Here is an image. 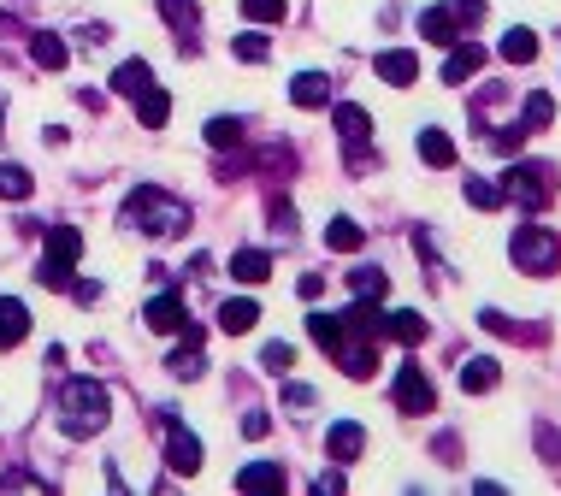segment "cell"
Returning a JSON list of instances; mask_svg holds the SVG:
<instances>
[{
	"instance_id": "obj_23",
	"label": "cell",
	"mask_w": 561,
	"mask_h": 496,
	"mask_svg": "<svg viewBox=\"0 0 561 496\" xmlns=\"http://www.w3.org/2000/svg\"><path fill=\"white\" fill-rule=\"evenodd\" d=\"M308 337L325 349V355H337V349H343V319H337V313H308Z\"/></svg>"
},
{
	"instance_id": "obj_32",
	"label": "cell",
	"mask_w": 561,
	"mask_h": 496,
	"mask_svg": "<svg viewBox=\"0 0 561 496\" xmlns=\"http://www.w3.org/2000/svg\"><path fill=\"white\" fill-rule=\"evenodd\" d=\"M284 12H290V0H243L249 24H284Z\"/></svg>"
},
{
	"instance_id": "obj_8",
	"label": "cell",
	"mask_w": 561,
	"mask_h": 496,
	"mask_svg": "<svg viewBox=\"0 0 561 496\" xmlns=\"http://www.w3.org/2000/svg\"><path fill=\"white\" fill-rule=\"evenodd\" d=\"M166 467L172 473H195L201 467V437L184 432L178 420H166Z\"/></svg>"
},
{
	"instance_id": "obj_29",
	"label": "cell",
	"mask_w": 561,
	"mask_h": 496,
	"mask_svg": "<svg viewBox=\"0 0 561 496\" xmlns=\"http://www.w3.org/2000/svg\"><path fill=\"white\" fill-rule=\"evenodd\" d=\"M160 18H166L178 36H189V30L201 24V6H195V0H160Z\"/></svg>"
},
{
	"instance_id": "obj_33",
	"label": "cell",
	"mask_w": 561,
	"mask_h": 496,
	"mask_svg": "<svg viewBox=\"0 0 561 496\" xmlns=\"http://www.w3.org/2000/svg\"><path fill=\"white\" fill-rule=\"evenodd\" d=\"M207 142L213 148H237L243 142V119H207Z\"/></svg>"
},
{
	"instance_id": "obj_31",
	"label": "cell",
	"mask_w": 561,
	"mask_h": 496,
	"mask_svg": "<svg viewBox=\"0 0 561 496\" xmlns=\"http://www.w3.org/2000/svg\"><path fill=\"white\" fill-rule=\"evenodd\" d=\"M260 367H266V372H278V378H284V372L296 367V349H290L284 337H272V343L260 349Z\"/></svg>"
},
{
	"instance_id": "obj_37",
	"label": "cell",
	"mask_w": 561,
	"mask_h": 496,
	"mask_svg": "<svg viewBox=\"0 0 561 496\" xmlns=\"http://www.w3.org/2000/svg\"><path fill=\"white\" fill-rule=\"evenodd\" d=\"M284 402H290L296 414H308V408H313V402H319V396H313L308 384H284Z\"/></svg>"
},
{
	"instance_id": "obj_14",
	"label": "cell",
	"mask_w": 561,
	"mask_h": 496,
	"mask_svg": "<svg viewBox=\"0 0 561 496\" xmlns=\"http://www.w3.org/2000/svg\"><path fill=\"white\" fill-rule=\"evenodd\" d=\"M231 278H237V284H266V278H272V254H266V248H237V254H231Z\"/></svg>"
},
{
	"instance_id": "obj_36",
	"label": "cell",
	"mask_w": 561,
	"mask_h": 496,
	"mask_svg": "<svg viewBox=\"0 0 561 496\" xmlns=\"http://www.w3.org/2000/svg\"><path fill=\"white\" fill-rule=\"evenodd\" d=\"M550 119H556V101L550 95H526V130H544Z\"/></svg>"
},
{
	"instance_id": "obj_21",
	"label": "cell",
	"mask_w": 561,
	"mask_h": 496,
	"mask_svg": "<svg viewBox=\"0 0 561 496\" xmlns=\"http://www.w3.org/2000/svg\"><path fill=\"white\" fill-rule=\"evenodd\" d=\"M502 60H508V65H532V60H538V36H532L526 24H514V30L502 36Z\"/></svg>"
},
{
	"instance_id": "obj_5",
	"label": "cell",
	"mask_w": 561,
	"mask_h": 496,
	"mask_svg": "<svg viewBox=\"0 0 561 496\" xmlns=\"http://www.w3.org/2000/svg\"><path fill=\"white\" fill-rule=\"evenodd\" d=\"M77 254H83V237H77L71 225H54V231H48V248H42V266H36V284H48V290H71V266H77Z\"/></svg>"
},
{
	"instance_id": "obj_13",
	"label": "cell",
	"mask_w": 561,
	"mask_h": 496,
	"mask_svg": "<svg viewBox=\"0 0 561 496\" xmlns=\"http://www.w3.org/2000/svg\"><path fill=\"white\" fill-rule=\"evenodd\" d=\"M24 337H30V308L12 302V296H0V349H18Z\"/></svg>"
},
{
	"instance_id": "obj_4",
	"label": "cell",
	"mask_w": 561,
	"mask_h": 496,
	"mask_svg": "<svg viewBox=\"0 0 561 496\" xmlns=\"http://www.w3.org/2000/svg\"><path fill=\"white\" fill-rule=\"evenodd\" d=\"M508 254H514V266H520V272L550 278V272L561 266V237H556V231H544V225H520V231H514V243H508Z\"/></svg>"
},
{
	"instance_id": "obj_1",
	"label": "cell",
	"mask_w": 561,
	"mask_h": 496,
	"mask_svg": "<svg viewBox=\"0 0 561 496\" xmlns=\"http://www.w3.org/2000/svg\"><path fill=\"white\" fill-rule=\"evenodd\" d=\"M125 225L130 231H148V237H184L189 207L178 195H166V189L142 184V189H130V201H125Z\"/></svg>"
},
{
	"instance_id": "obj_34",
	"label": "cell",
	"mask_w": 561,
	"mask_h": 496,
	"mask_svg": "<svg viewBox=\"0 0 561 496\" xmlns=\"http://www.w3.org/2000/svg\"><path fill=\"white\" fill-rule=\"evenodd\" d=\"M231 54H237V60H249V65H260L272 48H266V36H260V30H243V36L231 42Z\"/></svg>"
},
{
	"instance_id": "obj_17",
	"label": "cell",
	"mask_w": 561,
	"mask_h": 496,
	"mask_svg": "<svg viewBox=\"0 0 561 496\" xmlns=\"http://www.w3.org/2000/svg\"><path fill=\"white\" fill-rule=\"evenodd\" d=\"M254 325H260V302H249V296H231V302L219 308V331H231V337H243Z\"/></svg>"
},
{
	"instance_id": "obj_35",
	"label": "cell",
	"mask_w": 561,
	"mask_h": 496,
	"mask_svg": "<svg viewBox=\"0 0 561 496\" xmlns=\"http://www.w3.org/2000/svg\"><path fill=\"white\" fill-rule=\"evenodd\" d=\"M467 201H473V207H485V213H497V207H502V189L491 184V178H467Z\"/></svg>"
},
{
	"instance_id": "obj_2",
	"label": "cell",
	"mask_w": 561,
	"mask_h": 496,
	"mask_svg": "<svg viewBox=\"0 0 561 496\" xmlns=\"http://www.w3.org/2000/svg\"><path fill=\"white\" fill-rule=\"evenodd\" d=\"M107 414H113V402H107V384H95V378H71L60 390V432L65 437H95L107 426Z\"/></svg>"
},
{
	"instance_id": "obj_42",
	"label": "cell",
	"mask_w": 561,
	"mask_h": 496,
	"mask_svg": "<svg viewBox=\"0 0 561 496\" xmlns=\"http://www.w3.org/2000/svg\"><path fill=\"white\" fill-rule=\"evenodd\" d=\"M296 290H302V296H308V302H319V296H325V278H319V272H308V278H302V284H296Z\"/></svg>"
},
{
	"instance_id": "obj_12",
	"label": "cell",
	"mask_w": 561,
	"mask_h": 496,
	"mask_svg": "<svg viewBox=\"0 0 561 496\" xmlns=\"http://www.w3.org/2000/svg\"><path fill=\"white\" fill-rule=\"evenodd\" d=\"M420 36H426V42H437V48H455V36H461L455 6H432V12H420Z\"/></svg>"
},
{
	"instance_id": "obj_40",
	"label": "cell",
	"mask_w": 561,
	"mask_h": 496,
	"mask_svg": "<svg viewBox=\"0 0 561 496\" xmlns=\"http://www.w3.org/2000/svg\"><path fill=\"white\" fill-rule=\"evenodd\" d=\"M266 432H272V420H266L260 408H249V420H243V437H266Z\"/></svg>"
},
{
	"instance_id": "obj_22",
	"label": "cell",
	"mask_w": 561,
	"mask_h": 496,
	"mask_svg": "<svg viewBox=\"0 0 561 496\" xmlns=\"http://www.w3.org/2000/svg\"><path fill=\"white\" fill-rule=\"evenodd\" d=\"M136 119L148 124V130H160V124L172 119V95H166V89H142V95H136Z\"/></svg>"
},
{
	"instance_id": "obj_6",
	"label": "cell",
	"mask_w": 561,
	"mask_h": 496,
	"mask_svg": "<svg viewBox=\"0 0 561 496\" xmlns=\"http://www.w3.org/2000/svg\"><path fill=\"white\" fill-rule=\"evenodd\" d=\"M331 119H337V136H343V148H349V166H355V172H367V136H373V119H367V107L343 101Z\"/></svg>"
},
{
	"instance_id": "obj_16",
	"label": "cell",
	"mask_w": 561,
	"mask_h": 496,
	"mask_svg": "<svg viewBox=\"0 0 561 496\" xmlns=\"http://www.w3.org/2000/svg\"><path fill=\"white\" fill-rule=\"evenodd\" d=\"M502 367L491 361V355H473V361H461V390L467 396H485V390H497Z\"/></svg>"
},
{
	"instance_id": "obj_19",
	"label": "cell",
	"mask_w": 561,
	"mask_h": 496,
	"mask_svg": "<svg viewBox=\"0 0 561 496\" xmlns=\"http://www.w3.org/2000/svg\"><path fill=\"white\" fill-rule=\"evenodd\" d=\"M30 60L42 65V71H65L71 54H65V42L54 36V30H36V36H30Z\"/></svg>"
},
{
	"instance_id": "obj_9",
	"label": "cell",
	"mask_w": 561,
	"mask_h": 496,
	"mask_svg": "<svg viewBox=\"0 0 561 496\" xmlns=\"http://www.w3.org/2000/svg\"><path fill=\"white\" fill-rule=\"evenodd\" d=\"M142 325H148V331H166V337H178V331L189 325L184 296H172V290H166V296H154V302H148V313H142Z\"/></svg>"
},
{
	"instance_id": "obj_3",
	"label": "cell",
	"mask_w": 561,
	"mask_h": 496,
	"mask_svg": "<svg viewBox=\"0 0 561 496\" xmlns=\"http://www.w3.org/2000/svg\"><path fill=\"white\" fill-rule=\"evenodd\" d=\"M550 195H556V166H544V160H514L502 172V201H520L526 213H544Z\"/></svg>"
},
{
	"instance_id": "obj_26",
	"label": "cell",
	"mask_w": 561,
	"mask_h": 496,
	"mask_svg": "<svg viewBox=\"0 0 561 496\" xmlns=\"http://www.w3.org/2000/svg\"><path fill=\"white\" fill-rule=\"evenodd\" d=\"M349 290H355L361 302H384V296H390V278H384L378 266H355V272H349Z\"/></svg>"
},
{
	"instance_id": "obj_27",
	"label": "cell",
	"mask_w": 561,
	"mask_h": 496,
	"mask_svg": "<svg viewBox=\"0 0 561 496\" xmlns=\"http://www.w3.org/2000/svg\"><path fill=\"white\" fill-rule=\"evenodd\" d=\"M384 331H390L396 343H408V349H414V343H426V319H420V313H414V308L390 313V319H384Z\"/></svg>"
},
{
	"instance_id": "obj_43",
	"label": "cell",
	"mask_w": 561,
	"mask_h": 496,
	"mask_svg": "<svg viewBox=\"0 0 561 496\" xmlns=\"http://www.w3.org/2000/svg\"><path fill=\"white\" fill-rule=\"evenodd\" d=\"M0 124H6V95H0Z\"/></svg>"
},
{
	"instance_id": "obj_15",
	"label": "cell",
	"mask_w": 561,
	"mask_h": 496,
	"mask_svg": "<svg viewBox=\"0 0 561 496\" xmlns=\"http://www.w3.org/2000/svg\"><path fill=\"white\" fill-rule=\"evenodd\" d=\"M378 77H384L390 89H408V83L420 77V60H414L408 48H390V54H378Z\"/></svg>"
},
{
	"instance_id": "obj_25",
	"label": "cell",
	"mask_w": 561,
	"mask_h": 496,
	"mask_svg": "<svg viewBox=\"0 0 561 496\" xmlns=\"http://www.w3.org/2000/svg\"><path fill=\"white\" fill-rule=\"evenodd\" d=\"M361 243H367V231H361L355 219H331V225H325V248H337V254H361Z\"/></svg>"
},
{
	"instance_id": "obj_39",
	"label": "cell",
	"mask_w": 561,
	"mask_h": 496,
	"mask_svg": "<svg viewBox=\"0 0 561 496\" xmlns=\"http://www.w3.org/2000/svg\"><path fill=\"white\" fill-rule=\"evenodd\" d=\"M455 18H461V24H479V18H485V0H455Z\"/></svg>"
},
{
	"instance_id": "obj_7",
	"label": "cell",
	"mask_w": 561,
	"mask_h": 496,
	"mask_svg": "<svg viewBox=\"0 0 561 496\" xmlns=\"http://www.w3.org/2000/svg\"><path fill=\"white\" fill-rule=\"evenodd\" d=\"M396 408L402 414H432L437 408V390L420 361H402V372H396Z\"/></svg>"
},
{
	"instance_id": "obj_18",
	"label": "cell",
	"mask_w": 561,
	"mask_h": 496,
	"mask_svg": "<svg viewBox=\"0 0 561 496\" xmlns=\"http://www.w3.org/2000/svg\"><path fill=\"white\" fill-rule=\"evenodd\" d=\"M290 101H296V107H325V101H331V77H325V71H296Z\"/></svg>"
},
{
	"instance_id": "obj_10",
	"label": "cell",
	"mask_w": 561,
	"mask_h": 496,
	"mask_svg": "<svg viewBox=\"0 0 561 496\" xmlns=\"http://www.w3.org/2000/svg\"><path fill=\"white\" fill-rule=\"evenodd\" d=\"M479 71H485V48H479V42H455L449 60H443V83L455 89V83H467V77H479Z\"/></svg>"
},
{
	"instance_id": "obj_28",
	"label": "cell",
	"mask_w": 561,
	"mask_h": 496,
	"mask_svg": "<svg viewBox=\"0 0 561 496\" xmlns=\"http://www.w3.org/2000/svg\"><path fill=\"white\" fill-rule=\"evenodd\" d=\"M420 160L437 166V172H443V166H455V142H449L443 130H420Z\"/></svg>"
},
{
	"instance_id": "obj_20",
	"label": "cell",
	"mask_w": 561,
	"mask_h": 496,
	"mask_svg": "<svg viewBox=\"0 0 561 496\" xmlns=\"http://www.w3.org/2000/svg\"><path fill=\"white\" fill-rule=\"evenodd\" d=\"M113 89H119V95H130V101H136L142 89H154V71H148V60H125L119 71H113Z\"/></svg>"
},
{
	"instance_id": "obj_24",
	"label": "cell",
	"mask_w": 561,
	"mask_h": 496,
	"mask_svg": "<svg viewBox=\"0 0 561 496\" xmlns=\"http://www.w3.org/2000/svg\"><path fill=\"white\" fill-rule=\"evenodd\" d=\"M237 491H284V467H272V461H254L237 473Z\"/></svg>"
},
{
	"instance_id": "obj_30",
	"label": "cell",
	"mask_w": 561,
	"mask_h": 496,
	"mask_svg": "<svg viewBox=\"0 0 561 496\" xmlns=\"http://www.w3.org/2000/svg\"><path fill=\"white\" fill-rule=\"evenodd\" d=\"M30 172L24 166H12V160H0V201H30Z\"/></svg>"
},
{
	"instance_id": "obj_38",
	"label": "cell",
	"mask_w": 561,
	"mask_h": 496,
	"mask_svg": "<svg viewBox=\"0 0 561 496\" xmlns=\"http://www.w3.org/2000/svg\"><path fill=\"white\" fill-rule=\"evenodd\" d=\"M272 231H284V237L296 231V207L290 201H272Z\"/></svg>"
},
{
	"instance_id": "obj_11",
	"label": "cell",
	"mask_w": 561,
	"mask_h": 496,
	"mask_svg": "<svg viewBox=\"0 0 561 496\" xmlns=\"http://www.w3.org/2000/svg\"><path fill=\"white\" fill-rule=\"evenodd\" d=\"M361 449H367V432H361L355 420H337V426L325 432V455H331V461H361Z\"/></svg>"
},
{
	"instance_id": "obj_41",
	"label": "cell",
	"mask_w": 561,
	"mask_h": 496,
	"mask_svg": "<svg viewBox=\"0 0 561 496\" xmlns=\"http://www.w3.org/2000/svg\"><path fill=\"white\" fill-rule=\"evenodd\" d=\"M313 491H319V496H343V473H319Z\"/></svg>"
}]
</instances>
